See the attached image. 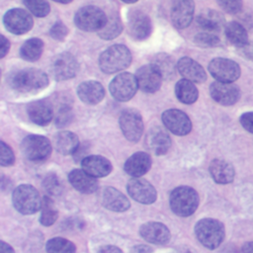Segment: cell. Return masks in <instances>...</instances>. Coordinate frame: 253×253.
<instances>
[{
  "mask_svg": "<svg viewBox=\"0 0 253 253\" xmlns=\"http://www.w3.org/2000/svg\"><path fill=\"white\" fill-rule=\"evenodd\" d=\"M10 86L20 93H34L48 85L47 75L37 68H25L9 77Z\"/></svg>",
  "mask_w": 253,
  "mask_h": 253,
  "instance_id": "6da1fadb",
  "label": "cell"
},
{
  "mask_svg": "<svg viewBox=\"0 0 253 253\" xmlns=\"http://www.w3.org/2000/svg\"><path fill=\"white\" fill-rule=\"evenodd\" d=\"M131 62V53L124 44H114L103 51L99 65L103 72L112 74L126 68Z\"/></svg>",
  "mask_w": 253,
  "mask_h": 253,
  "instance_id": "7a4b0ae2",
  "label": "cell"
},
{
  "mask_svg": "<svg viewBox=\"0 0 253 253\" xmlns=\"http://www.w3.org/2000/svg\"><path fill=\"white\" fill-rule=\"evenodd\" d=\"M198 240L209 249H215L224 239L225 231L223 224L214 218H203L195 226Z\"/></svg>",
  "mask_w": 253,
  "mask_h": 253,
  "instance_id": "3957f363",
  "label": "cell"
},
{
  "mask_svg": "<svg viewBox=\"0 0 253 253\" xmlns=\"http://www.w3.org/2000/svg\"><path fill=\"white\" fill-rule=\"evenodd\" d=\"M199 206L198 193L191 187L181 186L174 189L170 195L172 211L179 216L193 214Z\"/></svg>",
  "mask_w": 253,
  "mask_h": 253,
  "instance_id": "277c9868",
  "label": "cell"
},
{
  "mask_svg": "<svg viewBox=\"0 0 253 253\" xmlns=\"http://www.w3.org/2000/svg\"><path fill=\"white\" fill-rule=\"evenodd\" d=\"M15 209L23 214H33L42 208V200L38 190L31 185L18 186L12 196Z\"/></svg>",
  "mask_w": 253,
  "mask_h": 253,
  "instance_id": "5b68a950",
  "label": "cell"
},
{
  "mask_svg": "<svg viewBox=\"0 0 253 253\" xmlns=\"http://www.w3.org/2000/svg\"><path fill=\"white\" fill-rule=\"evenodd\" d=\"M108 17L98 7L85 6L80 8L74 17V23L77 28L85 32H94L101 30L107 22Z\"/></svg>",
  "mask_w": 253,
  "mask_h": 253,
  "instance_id": "8992f818",
  "label": "cell"
},
{
  "mask_svg": "<svg viewBox=\"0 0 253 253\" xmlns=\"http://www.w3.org/2000/svg\"><path fill=\"white\" fill-rule=\"evenodd\" d=\"M23 154L32 161H41L47 158L51 152L49 140L42 135H27L21 144Z\"/></svg>",
  "mask_w": 253,
  "mask_h": 253,
  "instance_id": "52a82bcc",
  "label": "cell"
},
{
  "mask_svg": "<svg viewBox=\"0 0 253 253\" xmlns=\"http://www.w3.org/2000/svg\"><path fill=\"white\" fill-rule=\"evenodd\" d=\"M79 69L76 58L69 52H61L53 57L50 63V74L57 80H67L74 77Z\"/></svg>",
  "mask_w": 253,
  "mask_h": 253,
  "instance_id": "ba28073f",
  "label": "cell"
},
{
  "mask_svg": "<svg viewBox=\"0 0 253 253\" xmlns=\"http://www.w3.org/2000/svg\"><path fill=\"white\" fill-rule=\"evenodd\" d=\"M110 92L118 101L130 100L138 88L137 80L134 75L128 72H124L117 75L110 83Z\"/></svg>",
  "mask_w": 253,
  "mask_h": 253,
  "instance_id": "9c48e42d",
  "label": "cell"
},
{
  "mask_svg": "<svg viewBox=\"0 0 253 253\" xmlns=\"http://www.w3.org/2000/svg\"><path fill=\"white\" fill-rule=\"evenodd\" d=\"M119 123L126 139L132 142H136L140 139L143 131V122L138 111L134 109H126L123 111Z\"/></svg>",
  "mask_w": 253,
  "mask_h": 253,
  "instance_id": "30bf717a",
  "label": "cell"
},
{
  "mask_svg": "<svg viewBox=\"0 0 253 253\" xmlns=\"http://www.w3.org/2000/svg\"><path fill=\"white\" fill-rule=\"evenodd\" d=\"M209 71L213 78L221 82H234L241 72L235 61L223 57L213 58L209 64Z\"/></svg>",
  "mask_w": 253,
  "mask_h": 253,
  "instance_id": "8fae6325",
  "label": "cell"
},
{
  "mask_svg": "<svg viewBox=\"0 0 253 253\" xmlns=\"http://www.w3.org/2000/svg\"><path fill=\"white\" fill-rule=\"evenodd\" d=\"M3 23L8 32L15 35H23L33 28V18L30 13L20 8H14L6 12Z\"/></svg>",
  "mask_w": 253,
  "mask_h": 253,
  "instance_id": "7c38bea8",
  "label": "cell"
},
{
  "mask_svg": "<svg viewBox=\"0 0 253 253\" xmlns=\"http://www.w3.org/2000/svg\"><path fill=\"white\" fill-rule=\"evenodd\" d=\"M211 98L222 106L234 105L240 98V90L233 82L215 81L210 87Z\"/></svg>",
  "mask_w": 253,
  "mask_h": 253,
  "instance_id": "4fadbf2b",
  "label": "cell"
},
{
  "mask_svg": "<svg viewBox=\"0 0 253 253\" xmlns=\"http://www.w3.org/2000/svg\"><path fill=\"white\" fill-rule=\"evenodd\" d=\"M162 122L166 128L177 135H186L192 129V123L189 117L177 109L166 110L162 114Z\"/></svg>",
  "mask_w": 253,
  "mask_h": 253,
  "instance_id": "5bb4252c",
  "label": "cell"
},
{
  "mask_svg": "<svg viewBox=\"0 0 253 253\" xmlns=\"http://www.w3.org/2000/svg\"><path fill=\"white\" fill-rule=\"evenodd\" d=\"M128 195L140 204H152L156 201V190L146 180L139 177L130 179L126 185Z\"/></svg>",
  "mask_w": 253,
  "mask_h": 253,
  "instance_id": "9a60e30c",
  "label": "cell"
},
{
  "mask_svg": "<svg viewBox=\"0 0 253 253\" xmlns=\"http://www.w3.org/2000/svg\"><path fill=\"white\" fill-rule=\"evenodd\" d=\"M145 146L153 154L162 155L169 150L171 146V138L163 127L153 126L146 134Z\"/></svg>",
  "mask_w": 253,
  "mask_h": 253,
  "instance_id": "2e32d148",
  "label": "cell"
},
{
  "mask_svg": "<svg viewBox=\"0 0 253 253\" xmlns=\"http://www.w3.org/2000/svg\"><path fill=\"white\" fill-rule=\"evenodd\" d=\"M127 31L133 40L143 41L147 39L151 33L150 19L140 11H133L128 17Z\"/></svg>",
  "mask_w": 253,
  "mask_h": 253,
  "instance_id": "e0dca14e",
  "label": "cell"
},
{
  "mask_svg": "<svg viewBox=\"0 0 253 253\" xmlns=\"http://www.w3.org/2000/svg\"><path fill=\"white\" fill-rule=\"evenodd\" d=\"M195 4L193 0H177L171 11L173 25L178 29L187 28L194 18Z\"/></svg>",
  "mask_w": 253,
  "mask_h": 253,
  "instance_id": "ac0fdd59",
  "label": "cell"
},
{
  "mask_svg": "<svg viewBox=\"0 0 253 253\" xmlns=\"http://www.w3.org/2000/svg\"><path fill=\"white\" fill-rule=\"evenodd\" d=\"M135 77L138 87L145 93H154L159 90L163 79L151 64L143 65L137 69Z\"/></svg>",
  "mask_w": 253,
  "mask_h": 253,
  "instance_id": "d6986e66",
  "label": "cell"
},
{
  "mask_svg": "<svg viewBox=\"0 0 253 253\" xmlns=\"http://www.w3.org/2000/svg\"><path fill=\"white\" fill-rule=\"evenodd\" d=\"M27 112L30 120L38 126H46L53 118V108L45 100H38L28 105Z\"/></svg>",
  "mask_w": 253,
  "mask_h": 253,
  "instance_id": "ffe728a7",
  "label": "cell"
},
{
  "mask_svg": "<svg viewBox=\"0 0 253 253\" xmlns=\"http://www.w3.org/2000/svg\"><path fill=\"white\" fill-rule=\"evenodd\" d=\"M101 202L106 209L113 211H125L130 206L128 199L113 187H105L101 191Z\"/></svg>",
  "mask_w": 253,
  "mask_h": 253,
  "instance_id": "44dd1931",
  "label": "cell"
},
{
  "mask_svg": "<svg viewBox=\"0 0 253 253\" xmlns=\"http://www.w3.org/2000/svg\"><path fill=\"white\" fill-rule=\"evenodd\" d=\"M139 233L143 239L154 244H165L170 239L168 227L160 222L150 221L142 224Z\"/></svg>",
  "mask_w": 253,
  "mask_h": 253,
  "instance_id": "7402d4cb",
  "label": "cell"
},
{
  "mask_svg": "<svg viewBox=\"0 0 253 253\" xmlns=\"http://www.w3.org/2000/svg\"><path fill=\"white\" fill-rule=\"evenodd\" d=\"M177 69L184 78L192 82L203 83L207 79V74L203 66L188 56L179 59Z\"/></svg>",
  "mask_w": 253,
  "mask_h": 253,
  "instance_id": "603a6c76",
  "label": "cell"
},
{
  "mask_svg": "<svg viewBox=\"0 0 253 253\" xmlns=\"http://www.w3.org/2000/svg\"><path fill=\"white\" fill-rule=\"evenodd\" d=\"M209 170L211 178L217 184H229L233 182L235 177V170L233 165L223 159H213L210 164Z\"/></svg>",
  "mask_w": 253,
  "mask_h": 253,
  "instance_id": "cb8c5ba5",
  "label": "cell"
},
{
  "mask_svg": "<svg viewBox=\"0 0 253 253\" xmlns=\"http://www.w3.org/2000/svg\"><path fill=\"white\" fill-rule=\"evenodd\" d=\"M81 166L88 174L99 178L109 175L112 171V163L100 155H89L82 159Z\"/></svg>",
  "mask_w": 253,
  "mask_h": 253,
  "instance_id": "d4e9b609",
  "label": "cell"
},
{
  "mask_svg": "<svg viewBox=\"0 0 253 253\" xmlns=\"http://www.w3.org/2000/svg\"><path fill=\"white\" fill-rule=\"evenodd\" d=\"M70 184L83 194H92L98 190V181L96 177L88 174L84 170L74 169L68 175Z\"/></svg>",
  "mask_w": 253,
  "mask_h": 253,
  "instance_id": "484cf974",
  "label": "cell"
},
{
  "mask_svg": "<svg viewBox=\"0 0 253 253\" xmlns=\"http://www.w3.org/2000/svg\"><path fill=\"white\" fill-rule=\"evenodd\" d=\"M77 95L85 104L95 105L103 100L105 90L102 84L97 81H85L78 86Z\"/></svg>",
  "mask_w": 253,
  "mask_h": 253,
  "instance_id": "4316f807",
  "label": "cell"
},
{
  "mask_svg": "<svg viewBox=\"0 0 253 253\" xmlns=\"http://www.w3.org/2000/svg\"><path fill=\"white\" fill-rule=\"evenodd\" d=\"M151 167V158L146 152H136L125 162V171L132 177H140Z\"/></svg>",
  "mask_w": 253,
  "mask_h": 253,
  "instance_id": "83f0119b",
  "label": "cell"
},
{
  "mask_svg": "<svg viewBox=\"0 0 253 253\" xmlns=\"http://www.w3.org/2000/svg\"><path fill=\"white\" fill-rule=\"evenodd\" d=\"M54 140L56 150L62 155L74 154L79 147V139L77 135L68 130L58 132Z\"/></svg>",
  "mask_w": 253,
  "mask_h": 253,
  "instance_id": "f1b7e54d",
  "label": "cell"
},
{
  "mask_svg": "<svg viewBox=\"0 0 253 253\" xmlns=\"http://www.w3.org/2000/svg\"><path fill=\"white\" fill-rule=\"evenodd\" d=\"M197 23L200 28L206 32H217L224 25L222 15L214 10H207L201 13L197 18Z\"/></svg>",
  "mask_w": 253,
  "mask_h": 253,
  "instance_id": "f546056e",
  "label": "cell"
},
{
  "mask_svg": "<svg viewBox=\"0 0 253 253\" xmlns=\"http://www.w3.org/2000/svg\"><path fill=\"white\" fill-rule=\"evenodd\" d=\"M225 37L230 43L239 48L249 43L247 31L238 22L233 21L225 26Z\"/></svg>",
  "mask_w": 253,
  "mask_h": 253,
  "instance_id": "4dcf8cb0",
  "label": "cell"
},
{
  "mask_svg": "<svg viewBox=\"0 0 253 253\" xmlns=\"http://www.w3.org/2000/svg\"><path fill=\"white\" fill-rule=\"evenodd\" d=\"M164 79H171L175 75L174 59L166 53L155 54L150 63Z\"/></svg>",
  "mask_w": 253,
  "mask_h": 253,
  "instance_id": "1f68e13d",
  "label": "cell"
},
{
  "mask_svg": "<svg viewBox=\"0 0 253 253\" xmlns=\"http://www.w3.org/2000/svg\"><path fill=\"white\" fill-rule=\"evenodd\" d=\"M175 94L178 100L184 104H193L199 97V92L192 81L181 79L175 85Z\"/></svg>",
  "mask_w": 253,
  "mask_h": 253,
  "instance_id": "d6a6232c",
  "label": "cell"
},
{
  "mask_svg": "<svg viewBox=\"0 0 253 253\" xmlns=\"http://www.w3.org/2000/svg\"><path fill=\"white\" fill-rule=\"evenodd\" d=\"M43 50V42L38 38H33L26 41L21 46V56L28 61L38 60Z\"/></svg>",
  "mask_w": 253,
  "mask_h": 253,
  "instance_id": "836d02e7",
  "label": "cell"
},
{
  "mask_svg": "<svg viewBox=\"0 0 253 253\" xmlns=\"http://www.w3.org/2000/svg\"><path fill=\"white\" fill-rule=\"evenodd\" d=\"M123 31V24L119 16L111 15L108 17L104 27L98 31V35L101 39L109 41L118 37Z\"/></svg>",
  "mask_w": 253,
  "mask_h": 253,
  "instance_id": "e575fe53",
  "label": "cell"
},
{
  "mask_svg": "<svg viewBox=\"0 0 253 253\" xmlns=\"http://www.w3.org/2000/svg\"><path fill=\"white\" fill-rule=\"evenodd\" d=\"M41 210H42L41 217H40L41 223L44 226L52 225L58 217V211L54 206L53 201L48 197H44L42 202Z\"/></svg>",
  "mask_w": 253,
  "mask_h": 253,
  "instance_id": "d590c367",
  "label": "cell"
},
{
  "mask_svg": "<svg viewBox=\"0 0 253 253\" xmlns=\"http://www.w3.org/2000/svg\"><path fill=\"white\" fill-rule=\"evenodd\" d=\"M45 249L47 252L50 253H71L76 250V247L74 243L71 241L61 238V237H55L52 239H49L46 242Z\"/></svg>",
  "mask_w": 253,
  "mask_h": 253,
  "instance_id": "8d00e7d4",
  "label": "cell"
},
{
  "mask_svg": "<svg viewBox=\"0 0 253 253\" xmlns=\"http://www.w3.org/2000/svg\"><path fill=\"white\" fill-rule=\"evenodd\" d=\"M28 10L37 17H45L49 13V4L46 0H23Z\"/></svg>",
  "mask_w": 253,
  "mask_h": 253,
  "instance_id": "74e56055",
  "label": "cell"
},
{
  "mask_svg": "<svg viewBox=\"0 0 253 253\" xmlns=\"http://www.w3.org/2000/svg\"><path fill=\"white\" fill-rule=\"evenodd\" d=\"M42 186L44 188V190L52 196H56L59 195L62 191V186L61 183L58 179V177L54 174V173H48L43 181H42Z\"/></svg>",
  "mask_w": 253,
  "mask_h": 253,
  "instance_id": "f35d334b",
  "label": "cell"
},
{
  "mask_svg": "<svg viewBox=\"0 0 253 253\" xmlns=\"http://www.w3.org/2000/svg\"><path fill=\"white\" fill-rule=\"evenodd\" d=\"M195 42L202 47H212L219 43V39L211 32L199 33L195 36Z\"/></svg>",
  "mask_w": 253,
  "mask_h": 253,
  "instance_id": "ab89813d",
  "label": "cell"
},
{
  "mask_svg": "<svg viewBox=\"0 0 253 253\" xmlns=\"http://www.w3.org/2000/svg\"><path fill=\"white\" fill-rule=\"evenodd\" d=\"M71 118H72V110L67 104H64L57 109L56 116H55V124L59 127L66 126L71 121Z\"/></svg>",
  "mask_w": 253,
  "mask_h": 253,
  "instance_id": "60d3db41",
  "label": "cell"
},
{
  "mask_svg": "<svg viewBox=\"0 0 253 253\" xmlns=\"http://www.w3.org/2000/svg\"><path fill=\"white\" fill-rule=\"evenodd\" d=\"M15 156L10 148L4 141L0 142V164L1 166H10L14 164Z\"/></svg>",
  "mask_w": 253,
  "mask_h": 253,
  "instance_id": "b9f144b4",
  "label": "cell"
},
{
  "mask_svg": "<svg viewBox=\"0 0 253 253\" xmlns=\"http://www.w3.org/2000/svg\"><path fill=\"white\" fill-rule=\"evenodd\" d=\"M218 5L229 14H237L242 9V0H216Z\"/></svg>",
  "mask_w": 253,
  "mask_h": 253,
  "instance_id": "7bdbcfd3",
  "label": "cell"
},
{
  "mask_svg": "<svg viewBox=\"0 0 253 253\" xmlns=\"http://www.w3.org/2000/svg\"><path fill=\"white\" fill-rule=\"evenodd\" d=\"M49 34H50V37L52 39H54L56 41H59V42H62V41H64V39L66 38V36L68 34V29L63 23L56 22L50 28Z\"/></svg>",
  "mask_w": 253,
  "mask_h": 253,
  "instance_id": "ee69618b",
  "label": "cell"
},
{
  "mask_svg": "<svg viewBox=\"0 0 253 253\" xmlns=\"http://www.w3.org/2000/svg\"><path fill=\"white\" fill-rule=\"evenodd\" d=\"M239 122L244 129L253 133V112L243 113L239 118Z\"/></svg>",
  "mask_w": 253,
  "mask_h": 253,
  "instance_id": "f6af8a7d",
  "label": "cell"
},
{
  "mask_svg": "<svg viewBox=\"0 0 253 253\" xmlns=\"http://www.w3.org/2000/svg\"><path fill=\"white\" fill-rule=\"evenodd\" d=\"M0 46H1L0 47V56L4 57L6 55V53L8 52L9 47H10V43L4 36L0 37Z\"/></svg>",
  "mask_w": 253,
  "mask_h": 253,
  "instance_id": "bcb514c9",
  "label": "cell"
},
{
  "mask_svg": "<svg viewBox=\"0 0 253 253\" xmlns=\"http://www.w3.org/2000/svg\"><path fill=\"white\" fill-rule=\"evenodd\" d=\"M242 49V53L244 54L245 57L253 59V45H251L250 43L246 44L243 47H240Z\"/></svg>",
  "mask_w": 253,
  "mask_h": 253,
  "instance_id": "7dc6e473",
  "label": "cell"
},
{
  "mask_svg": "<svg viewBox=\"0 0 253 253\" xmlns=\"http://www.w3.org/2000/svg\"><path fill=\"white\" fill-rule=\"evenodd\" d=\"M99 252H108V253H112V252H122V250L114 245H106L104 247H101L99 249Z\"/></svg>",
  "mask_w": 253,
  "mask_h": 253,
  "instance_id": "c3c4849f",
  "label": "cell"
},
{
  "mask_svg": "<svg viewBox=\"0 0 253 253\" xmlns=\"http://www.w3.org/2000/svg\"><path fill=\"white\" fill-rule=\"evenodd\" d=\"M0 252H2V253H8V252L13 253L14 249L9 244L5 243L4 241H0Z\"/></svg>",
  "mask_w": 253,
  "mask_h": 253,
  "instance_id": "681fc988",
  "label": "cell"
},
{
  "mask_svg": "<svg viewBox=\"0 0 253 253\" xmlns=\"http://www.w3.org/2000/svg\"><path fill=\"white\" fill-rule=\"evenodd\" d=\"M241 251L242 252H252L253 253V241H250V242H246L242 248H241Z\"/></svg>",
  "mask_w": 253,
  "mask_h": 253,
  "instance_id": "f907efd6",
  "label": "cell"
},
{
  "mask_svg": "<svg viewBox=\"0 0 253 253\" xmlns=\"http://www.w3.org/2000/svg\"><path fill=\"white\" fill-rule=\"evenodd\" d=\"M132 251H135V252H149V251H152V249L145 246V245H138L137 247H134L132 249Z\"/></svg>",
  "mask_w": 253,
  "mask_h": 253,
  "instance_id": "816d5d0a",
  "label": "cell"
},
{
  "mask_svg": "<svg viewBox=\"0 0 253 253\" xmlns=\"http://www.w3.org/2000/svg\"><path fill=\"white\" fill-rule=\"evenodd\" d=\"M55 2H58V3H61V4H68L70 2H72L73 0H53Z\"/></svg>",
  "mask_w": 253,
  "mask_h": 253,
  "instance_id": "f5cc1de1",
  "label": "cell"
},
{
  "mask_svg": "<svg viewBox=\"0 0 253 253\" xmlns=\"http://www.w3.org/2000/svg\"><path fill=\"white\" fill-rule=\"evenodd\" d=\"M123 2H125V3H128V4H130V3H134V2H136L137 0H122Z\"/></svg>",
  "mask_w": 253,
  "mask_h": 253,
  "instance_id": "db71d44e",
  "label": "cell"
}]
</instances>
